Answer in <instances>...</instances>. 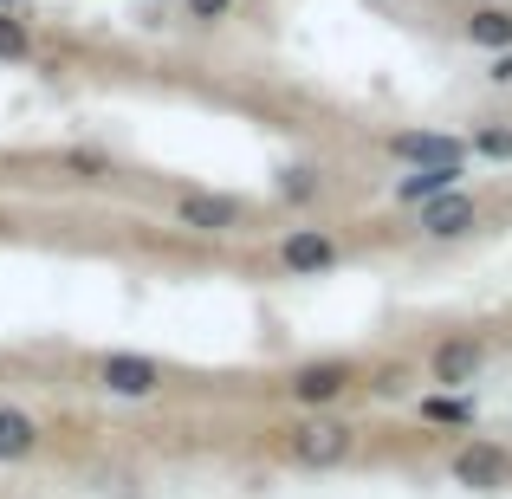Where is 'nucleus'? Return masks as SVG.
<instances>
[{"mask_svg": "<svg viewBox=\"0 0 512 499\" xmlns=\"http://www.w3.org/2000/svg\"><path fill=\"white\" fill-rule=\"evenodd\" d=\"M363 428L338 409H299V422L279 428V461L299 467V474H338L357 461Z\"/></svg>", "mask_w": 512, "mask_h": 499, "instance_id": "f257e3e1", "label": "nucleus"}, {"mask_svg": "<svg viewBox=\"0 0 512 499\" xmlns=\"http://www.w3.org/2000/svg\"><path fill=\"white\" fill-rule=\"evenodd\" d=\"M363 389V363L357 357H305L292 363L286 376H279V396L292 402V409H338L344 396H357Z\"/></svg>", "mask_w": 512, "mask_h": 499, "instance_id": "f03ea898", "label": "nucleus"}, {"mask_svg": "<svg viewBox=\"0 0 512 499\" xmlns=\"http://www.w3.org/2000/svg\"><path fill=\"white\" fill-rule=\"evenodd\" d=\"M91 389L111 402H156L169 389V370L150 350H98L91 357Z\"/></svg>", "mask_w": 512, "mask_h": 499, "instance_id": "7ed1b4c3", "label": "nucleus"}, {"mask_svg": "<svg viewBox=\"0 0 512 499\" xmlns=\"http://www.w3.org/2000/svg\"><path fill=\"white\" fill-rule=\"evenodd\" d=\"M253 208L240 195H214V188H182V195H169V227H182V234H201V240H234L247 234Z\"/></svg>", "mask_w": 512, "mask_h": 499, "instance_id": "20e7f679", "label": "nucleus"}, {"mask_svg": "<svg viewBox=\"0 0 512 499\" xmlns=\"http://www.w3.org/2000/svg\"><path fill=\"white\" fill-rule=\"evenodd\" d=\"M273 266L286 279H325V273H338L344 266V240H338V227H286V234L273 240Z\"/></svg>", "mask_w": 512, "mask_h": 499, "instance_id": "39448f33", "label": "nucleus"}, {"mask_svg": "<svg viewBox=\"0 0 512 499\" xmlns=\"http://www.w3.org/2000/svg\"><path fill=\"white\" fill-rule=\"evenodd\" d=\"M487 363H493L487 337L448 331V337H435V350H428V383L435 389H474L480 376H487Z\"/></svg>", "mask_w": 512, "mask_h": 499, "instance_id": "423d86ee", "label": "nucleus"}, {"mask_svg": "<svg viewBox=\"0 0 512 499\" xmlns=\"http://www.w3.org/2000/svg\"><path fill=\"white\" fill-rule=\"evenodd\" d=\"M448 480H454V487H467V493H506L512 487V448L467 435L461 448L448 454Z\"/></svg>", "mask_w": 512, "mask_h": 499, "instance_id": "0eeeda50", "label": "nucleus"}, {"mask_svg": "<svg viewBox=\"0 0 512 499\" xmlns=\"http://www.w3.org/2000/svg\"><path fill=\"white\" fill-rule=\"evenodd\" d=\"M383 156L402 169H428V163H474L467 156V137L454 130H389L383 137Z\"/></svg>", "mask_w": 512, "mask_h": 499, "instance_id": "6e6552de", "label": "nucleus"}, {"mask_svg": "<svg viewBox=\"0 0 512 499\" xmlns=\"http://www.w3.org/2000/svg\"><path fill=\"white\" fill-rule=\"evenodd\" d=\"M474 227H480V201L467 195V188H448V195L415 208V234L422 240H467Z\"/></svg>", "mask_w": 512, "mask_h": 499, "instance_id": "1a4fd4ad", "label": "nucleus"}, {"mask_svg": "<svg viewBox=\"0 0 512 499\" xmlns=\"http://www.w3.org/2000/svg\"><path fill=\"white\" fill-rule=\"evenodd\" d=\"M46 454V422L26 402H0V467H26Z\"/></svg>", "mask_w": 512, "mask_h": 499, "instance_id": "9d476101", "label": "nucleus"}, {"mask_svg": "<svg viewBox=\"0 0 512 499\" xmlns=\"http://www.w3.org/2000/svg\"><path fill=\"white\" fill-rule=\"evenodd\" d=\"M448 188H467V163H428V169H402L389 182V201L396 208H422V201L448 195Z\"/></svg>", "mask_w": 512, "mask_h": 499, "instance_id": "9b49d317", "label": "nucleus"}, {"mask_svg": "<svg viewBox=\"0 0 512 499\" xmlns=\"http://www.w3.org/2000/svg\"><path fill=\"white\" fill-rule=\"evenodd\" d=\"M415 415H422L428 428H474L480 422V409H474L467 389H428V396L415 402Z\"/></svg>", "mask_w": 512, "mask_h": 499, "instance_id": "f8f14e48", "label": "nucleus"}, {"mask_svg": "<svg viewBox=\"0 0 512 499\" xmlns=\"http://www.w3.org/2000/svg\"><path fill=\"white\" fill-rule=\"evenodd\" d=\"M461 39L474 52H512V7H474L461 20Z\"/></svg>", "mask_w": 512, "mask_h": 499, "instance_id": "ddd939ff", "label": "nucleus"}, {"mask_svg": "<svg viewBox=\"0 0 512 499\" xmlns=\"http://www.w3.org/2000/svg\"><path fill=\"white\" fill-rule=\"evenodd\" d=\"M273 195L286 201V208H312V201L325 195V169H318V163H286L279 182H273Z\"/></svg>", "mask_w": 512, "mask_h": 499, "instance_id": "4468645a", "label": "nucleus"}, {"mask_svg": "<svg viewBox=\"0 0 512 499\" xmlns=\"http://www.w3.org/2000/svg\"><path fill=\"white\" fill-rule=\"evenodd\" d=\"M39 59V39H33V20L13 7H0V65H33Z\"/></svg>", "mask_w": 512, "mask_h": 499, "instance_id": "2eb2a0df", "label": "nucleus"}, {"mask_svg": "<svg viewBox=\"0 0 512 499\" xmlns=\"http://www.w3.org/2000/svg\"><path fill=\"white\" fill-rule=\"evenodd\" d=\"M467 156L512 169V124H474V130H467Z\"/></svg>", "mask_w": 512, "mask_h": 499, "instance_id": "dca6fc26", "label": "nucleus"}, {"mask_svg": "<svg viewBox=\"0 0 512 499\" xmlns=\"http://www.w3.org/2000/svg\"><path fill=\"white\" fill-rule=\"evenodd\" d=\"M363 389H370L376 402L402 396V389H409V363H376V370H363Z\"/></svg>", "mask_w": 512, "mask_h": 499, "instance_id": "f3484780", "label": "nucleus"}, {"mask_svg": "<svg viewBox=\"0 0 512 499\" xmlns=\"http://www.w3.org/2000/svg\"><path fill=\"white\" fill-rule=\"evenodd\" d=\"M234 7H240V0H182V13H188L195 26H221Z\"/></svg>", "mask_w": 512, "mask_h": 499, "instance_id": "a211bd4d", "label": "nucleus"}, {"mask_svg": "<svg viewBox=\"0 0 512 499\" xmlns=\"http://www.w3.org/2000/svg\"><path fill=\"white\" fill-rule=\"evenodd\" d=\"M487 85L512 91V52H487Z\"/></svg>", "mask_w": 512, "mask_h": 499, "instance_id": "6ab92c4d", "label": "nucleus"}, {"mask_svg": "<svg viewBox=\"0 0 512 499\" xmlns=\"http://www.w3.org/2000/svg\"><path fill=\"white\" fill-rule=\"evenodd\" d=\"M0 7H13V13H20V0H0Z\"/></svg>", "mask_w": 512, "mask_h": 499, "instance_id": "aec40b11", "label": "nucleus"}]
</instances>
